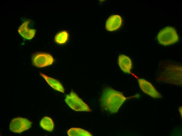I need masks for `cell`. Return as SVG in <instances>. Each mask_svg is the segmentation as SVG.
<instances>
[{
  "label": "cell",
  "mask_w": 182,
  "mask_h": 136,
  "mask_svg": "<svg viewBox=\"0 0 182 136\" xmlns=\"http://www.w3.org/2000/svg\"><path fill=\"white\" fill-rule=\"evenodd\" d=\"M128 98L125 97L120 92L111 87H106L103 91L100 99L101 107L107 112L116 113Z\"/></svg>",
  "instance_id": "6da1fadb"
},
{
  "label": "cell",
  "mask_w": 182,
  "mask_h": 136,
  "mask_svg": "<svg viewBox=\"0 0 182 136\" xmlns=\"http://www.w3.org/2000/svg\"><path fill=\"white\" fill-rule=\"evenodd\" d=\"M157 39L160 44L167 46L177 42L179 36L175 29L170 27H166L161 30L157 36Z\"/></svg>",
  "instance_id": "7a4b0ae2"
},
{
  "label": "cell",
  "mask_w": 182,
  "mask_h": 136,
  "mask_svg": "<svg viewBox=\"0 0 182 136\" xmlns=\"http://www.w3.org/2000/svg\"><path fill=\"white\" fill-rule=\"evenodd\" d=\"M65 101L66 104L74 110L87 112L92 111L88 105L73 91L67 95Z\"/></svg>",
  "instance_id": "3957f363"
},
{
  "label": "cell",
  "mask_w": 182,
  "mask_h": 136,
  "mask_svg": "<svg viewBox=\"0 0 182 136\" xmlns=\"http://www.w3.org/2000/svg\"><path fill=\"white\" fill-rule=\"evenodd\" d=\"M32 122L27 119L21 117L13 119L10 122L9 129L13 132L21 133L29 129L31 126Z\"/></svg>",
  "instance_id": "277c9868"
},
{
  "label": "cell",
  "mask_w": 182,
  "mask_h": 136,
  "mask_svg": "<svg viewBox=\"0 0 182 136\" xmlns=\"http://www.w3.org/2000/svg\"><path fill=\"white\" fill-rule=\"evenodd\" d=\"M33 65L38 67H43L52 65L54 59L49 54L42 53L34 54L32 58Z\"/></svg>",
  "instance_id": "5b68a950"
},
{
  "label": "cell",
  "mask_w": 182,
  "mask_h": 136,
  "mask_svg": "<svg viewBox=\"0 0 182 136\" xmlns=\"http://www.w3.org/2000/svg\"><path fill=\"white\" fill-rule=\"evenodd\" d=\"M137 78L139 86L144 93L154 98H159L161 97V95L151 83L145 79L137 77Z\"/></svg>",
  "instance_id": "8992f818"
},
{
  "label": "cell",
  "mask_w": 182,
  "mask_h": 136,
  "mask_svg": "<svg viewBox=\"0 0 182 136\" xmlns=\"http://www.w3.org/2000/svg\"><path fill=\"white\" fill-rule=\"evenodd\" d=\"M122 19L120 15H115L110 16L107 19L106 23V30L112 31L119 29L121 25Z\"/></svg>",
  "instance_id": "52a82bcc"
},
{
  "label": "cell",
  "mask_w": 182,
  "mask_h": 136,
  "mask_svg": "<svg viewBox=\"0 0 182 136\" xmlns=\"http://www.w3.org/2000/svg\"><path fill=\"white\" fill-rule=\"evenodd\" d=\"M30 22V21H25L20 26L18 30L19 33L27 39H31L34 36L36 32L35 29H30L28 28V25Z\"/></svg>",
  "instance_id": "ba28073f"
},
{
  "label": "cell",
  "mask_w": 182,
  "mask_h": 136,
  "mask_svg": "<svg viewBox=\"0 0 182 136\" xmlns=\"http://www.w3.org/2000/svg\"><path fill=\"white\" fill-rule=\"evenodd\" d=\"M118 63L120 68L123 72L126 73H130L132 63L129 57L124 55H120L118 58Z\"/></svg>",
  "instance_id": "9c48e42d"
},
{
  "label": "cell",
  "mask_w": 182,
  "mask_h": 136,
  "mask_svg": "<svg viewBox=\"0 0 182 136\" xmlns=\"http://www.w3.org/2000/svg\"><path fill=\"white\" fill-rule=\"evenodd\" d=\"M40 73L48 83L53 88L61 92H64V89L62 84L58 80L49 77L41 72H40Z\"/></svg>",
  "instance_id": "30bf717a"
},
{
  "label": "cell",
  "mask_w": 182,
  "mask_h": 136,
  "mask_svg": "<svg viewBox=\"0 0 182 136\" xmlns=\"http://www.w3.org/2000/svg\"><path fill=\"white\" fill-rule=\"evenodd\" d=\"M68 135L69 136H92V134L88 131L79 128H72L67 131Z\"/></svg>",
  "instance_id": "8fae6325"
},
{
  "label": "cell",
  "mask_w": 182,
  "mask_h": 136,
  "mask_svg": "<svg viewBox=\"0 0 182 136\" xmlns=\"http://www.w3.org/2000/svg\"><path fill=\"white\" fill-rule=\"evenodd\" d=\"M40 124L42 128L48 131H52L54 128L53 122L50 118L48 117H43L40 121Z\"/></svg>",
  "instance_id": "7c38bea8"
},
{
  "label": "cell",
  "mask_w": 182,
  "mask_h": 136,
  "mask_svg": "<svg viewBox=\"0 0 182 136\" xmlns=\"http://www.w3.org/2000/svg\"><path fill=\"white\" fill-rule=\"evenodd\" d=\"M69 36L68 33L66 31H62L58 33L55 36V42L59 44H63L67 40Z\"/></svg>",
  "instance_id": "4fadbf2b"
},
{
  "label": "cell",
  "mask_w": 182,
  "mask_h": 136,
  "mask_svg": "<svg viewBox=\"0 0 182 136\" xmlns=\"http://www.w3.org/2000/svg\"><path fill=\"white\" fill-rule=\"evenodd\" d=\"M179 110L180 114L181 115V116H182V107H180L179 108Z\"/></svg>",
  "instance_id": "5bb4252c"
}]
</instances>
